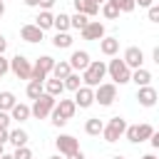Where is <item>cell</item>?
Returning a JSON list of instances; mask_svg holds the SVG:
<instances>
[{"label": "cell", "instance_id": "1", "mask_svg": "<svg viewBox=\"0 0 159 159\" xmlns=\"http://www.w3.org/2000/svg\"><path fill=\"white\" fill-rule=\"evenodd\" d=\"M82 84L84 87H99L102 84V80L107 77V62H102V60H92L89 65H87V70H82Z\"/></svg>", "mask_w": 159, "mask_h": 159}, {"label": "cell", "instance_id": "2", "mask_svg": "<svg viewBox=\"0 0 159 159\" xmlns=\"http://www.w3.org/2000/svg\"><path fill=\"white\" fill-rule=\"evenodd\" d=\"M107 75H109L112 84H127V82H129V77H132V70L124 65V60L114 57V60H109V62H107Z\"/></svg>", "mask_w": 159, "mask_h": 159}, {"label": "cell", "instance_id": "3", "mask_svg": "<svg viewBox=\"0 0 159 159\" xmlns=\"http://www.w3.org/2000/svg\"><path fill=\"white\" fill-rule=\"evenodd\" d=\"M55 104H57V99H55V97H50V94H40L37 99H32L30 117H35V119H47V117H50V112L55 109Z\"/></svg>", "mask_w": 159, "mask_h": 159}, {"label": "cell", "instance_id": "4", "mask_svg": "<svg viewBox=\"0 0 159 159\" xmlns=\"http://www.w3.org/2000/svg\"><path fill=\"white\" fill-rule=\"evenodd\" d=\"M124 129H127V119H124V117H112V119L104 124L102 137H104V142L114 144L119 137H124Z\"/></svg>", "mask_w": 159, "mask_h": 159}, {"label": "cell", "instance_id": "5", "mask_svg": "<svg viewBox=\"0 0 159 159\" xmlns=\"http://www.w3.org/2000/svg\"><path fill=\"white\" fill-rule=\"evenodd\" d=\"M52 67H55V60H52L50 55H42V57H37V62L32 65V72H30V80H35V82H45V80L50 77V72H52Z\"/></svg>", "mask_w": 159, "mask_h": 159}, {"label": "cell", "instance_id": "6", "mask_svg": "<svg viewBox=\"0 0 159 159\" xmlns=\"http://www.w3.org/2000/svg\"><path fill=\"white\" fill-rule=\"evenodd\" d=\"M114 99H117V84L102 82L99 87H94V102H97L99 107H109Z\"/></svg>", "mask_w": 159, "mask_h": 159}, {"label": "cell", "instance_id": "7", "mask_svg": "<svg viewBox=\"0 0 159 159\" xmlns=\"http://www.w3.org/2000/svg\"><path fill=\"white\" fill-rule=\"evenodd\" d=\"M10 72L17 77V80H30V72H32V65L25 55H15L10 60Z\"/></svg>", "mask_w": 159, "mask_h": 159}, {"label": "cell", "instance_id": "8", "mask_svg": "<svg viewBox=\"0 0 159 159\" xmlns=\"http://www.w3.org/2000/svg\"><path fill=\"white\" fill-rule=\"evenodd\" d=\"M55 147H57L60 157H70V154L80 152V142H77L72 134H60V137L55 139Z\"/></svg>", "mask_w": 159, "mask_h": 159}, {"label": "cell", "instance_id": "9", "mask_svg": "<svg viewBox=\"0 0 159 159\" xmlns=\"http://www.w3.org/2000/svg\"><path fill=\"white\" fill-rule=\"evenodd\" d=\"M122 60H124V65L129 67V70H139V67H144V52H142V47H127L124 50V55H122Z\"/></svg>", "mask_w": 159, "mask_h": 159}, {"label": "cell", "instance_id": "10", "mask_svg": "<svg viewBox=\"0 0 159 159\" xmlns=\"http://www.w3.org/2000/svg\"><path fill=\"white\" fill-rule=\"evenodd\" d=\"M80 35H82V40H102L104 37V25L99 22V20H89L82 30H80Z\"/></svg>", "mask_w": 159, "mask_h": 159}, {"label": "cell", "instance_id": "11", "mask_svg": "<svg viewBox=\"0 0 159 159\" xmlns=\"http://www.w3.org/2000/svg\"><path fill=\"white\" fill-rule=\"evenodd\" d=\"M67 62H70L72 72H82V70H87V65H89L92 60H89V52H87V50H75Z\"/></svg>", "mask_w": 159, "mask_h": 159}, {"label": "cell", "instance_id": "12", "mask_svg": "<svg viewBox=\"0 0 159 159\" xmlns=\"http://www.w3.org/2000/svg\"><path fill=\"white\" fill-rule=\"evenodd\" d=\"M75 104H77L80 109H89V107L94 104V89L82 84V87L75 92Z\"/></svg>", "mask_w": 159, "mask_h": 159}, {"label": "cell", "instance_id": "13", "mask_svg": "<svg viewBox=\"0 0 159 159\" xmlns=\"http://www.w3.org/2000/svg\"><path fill=\"white\" fill-rule=\"evenodd\" d=\"M157 89L152 87V84H147V87H137V99H139V104L142 107H154L157 104Z\"/></svg>", "mask_w": 159, "mask_h": 159}, {"label": "cell", "instance_id": "14", "mask_svg": "<svg viewBox=\"0 0 159 159\" xmlns=\"http://www.w3.org/2000/svg\"><path fill=\"white\" fill-rule=\"evenodd\" d=\"M55 114H60L62 119H72L75 117V112H77V104H75V99H62L60 97V102L55 104V109H52Z\"/></svg>", "mask_w": 159, "mask_h": 159}, {"label": "cell", "instance_id": "15", "mask_svg": "<svg viewBox=\"0 0 159 159\" xmlns=\"http://www.w3.org/2000/svg\"><path fill=\"white\" fill-rule=\"evenodd\" d=\"M72 5H75V12H82L87 17H94L99 12V5L94 0H72Z\"/></svg>", "mask_w": 159, "mask_h": 159}, {"label": "cell", "instance_id": "16", "mask_svg": "<svg viewBox=\"0 0 159 159\" xmlns=\"http://www.w3.org/2000/svg\"><path fill=\"white\" fill-rule=\"evenodd\" d=\"M42 30L40 27H35V25H22L20 27V37L25 40V42H42Z\"/></svg>", "mask_w": 159, "mask_h": 159}, {"label": "cell", "instance_id": "17", "mask_svg": "<svg viewBox=\"0 0 159 159\" xmlns=\"http://www.w3.org/2000/svg\"><path fill=\"white\" fill-rule=\"evenodd\" d=\"M99 52H102V55H107V57H114V55L119 52V40H117V37H107V35H104V37L99 40Z\"/></svg>", "mask_w": 159, "mask_h": 159}, {"label": "cell", "instance_id": "18", "mask_svg": "<svg viewBox=\"0 0 159 159\" xmlns=\"http://www.w3.org/2000/svg\"><path fill=\"white\" fill-rule=\"evenodd\" d=\"M45 94H50V97H62V92H65V84H62V80H55V77H47L45 80Z\"/></svg>", "mask_w": 159, "mask_h": 159}, {"label": "cell", "instance_id": "19", "mask_svg": "<svg viewBox=\"0 0 159 159\" xmlns=\"http://www.w3.org/2000/svg\"><path fill=\"white\" fill-rule=\"evenodd\" d=\"M7 114H10V119H12V122H20V124H22V122H27V119H30V107H27V104H22V102H17Z\"/></svg>", "mask_w": 159, "mask_h": 159}, {"label": "cell", "instance_id": "20", "mask_svg": "<svg viewBox=\"0 0 159 159\" xmlns=\"http://www.w3.org/2000/svg\"><path fill=\"white\" fill-rule=\"evenodd\" d=\"M129 82H134L137 87H147V84L152 82V72H149V70H144V67H139V70H132V77H129Z\"/></svg>", "mask_w": 159, "mask_h": 159}, {"label": "cell", "instance_id": "21", "mask_svg": "<svg viewBox=\"0 0 159 159\" xmlns=\"http://www.w3.org/2000/svg\"><path fill=\"white\" fill-rule=\"evenodd\" d=\"M27 139H30L27 132L20 129V127H17V129H10V134H7V142H10L15 149H17V147H27Z\"/></svg>", "mask_w": 159, "mask_h": 159}, {"label": "cell", "instance_id": "22", "mask_svg": "<svg viewBox=\"0 0 159 159\" xmlns=\"http://www.w3.org/2000/svg\"><path fill=\"white\" fill-rule=\"evenodd\" d=\"M52 20H55V15H52L50 10H40L32 25H35V27H40V30L45 32V30H50V27H52Z\"/></svg>", "mask_w": 159, "mask_h": 159}, {"label": "cell", "instance_id": "23", "mask_svg": "<svg viewBox=\"0 0 159 159\" xmlns=\"http://www.w3.org/2000/svg\"><path fill=\"white\" fill-rule=\"evenodd\" d=\"M102 129H104V122H102L99 117H89V119L84 122V132H87L89 137H99Z\"/></svg>", "mask_w": 159, "mask_h": 159}, {"label": "cell", "instance_id": "24", "mask_svg": "<svg viewBox=\"0 0 159 159\" xmlns=\"http://www.w3.org/2000/svg\"><path fill=\"white\" fill-rule=\"evenodd\" d=\"M72 42H75V40H72V35H70V32H57V35L52 37V45H55L57 50H70V47H72Z\"/></svg>", "mask_w": 159, "mask_h": 159}, {"label": "cell", "instance_id": "25", "mask_svg": "<svg viewBox=\"0 0 159 159\" xmlns=\"http://www.w3.org/2000/svg\"><path fill=\"white\" fill-rule=\"evenodd\" d=\"M70 72H72L70 62H67V60H60V62H55V67H52V72H50V75H52L55 80H65Z\"/></svg>", "mask_w": 159, "mask_h": 159}, {"label": "cell", "instance_id": "26", "mask_svg": "<svg viewBox=\"0 0 159 159\" xmlns=\"http://www.w3.org/2000/svg\"><path fill=\"white\" fill-rule=\"evenodd\" d=\"M15 104H17L15 94H12L10 89H2V92H0V112H10Z\"/></svg>", "mask_w": 159, "mask_h": 159}, {"label": "cell", "instance_id": "27", "mask_svg": "<svg viewBox=\"0 0 159 159\" xmlns=\"http://www.w3.org/2000/svg\"><path fill=\"white\" fill-rule=\"evenodd\" d=\"M62 84H65V89H70V92H77V89L82 87V77H80V72H70V75L62 80Z\"/></svg>", "mask_w": 159, "mask_h": 159}, {"label": "cell", "instance_id": "28", "mask_svg": "<svg viewBox=\"0 0 159 159\" xmlns=\"http://www.w3.org/2000/svg\"><path fill=\"white\" fill-rule=\"evenodd\" d=\"M52 27H55L57 32H67V30H70V15H65V12L55 15V20H52Z\"/></svg>", "mask_w": 159, "mask_h": 159}, {"label": "cell", "instance_id": "29", "mask_svg": "<svg viewBox=\"0 0 159 159\" xmlns=\"http://www.w3.org/2000/svg\"><path fill=\"white\" fill-rule=\"evenodd\" d=\"M42 84H45V82H35V80H30V82H27V89H25L27 97H30V99H37L40 94H45V87H42Z\"/></svg>", "mask_w": 159, "mask_h": 159}, {"label": "cell", "instance_id": "30", "mask_svg": "<svg viewBox=\"0 0 159 159\" xmlns=\"http://www.w3.org/2000/svg\"><path fill=\"white\" fill-rule=\"evenodd\" d=\"M87 22H89V17H87V15H82V12L70 15V27H75V30H82Z\"/></svg>", "mask_w": 159, "mask_h": 159}, {"label": "cell", "instance_id": "31", "mask_svg": "<svg viewBox=\"0 0 159 159\" xmlns=\"http://www.w3.org/2000/svg\"><path fill=\"white\" fill-rule=\"evenodd\" d=\"M152 134H154L152 124H137V142H147Z\"/></svg>", "mask_w": 159, "mask_h": 159}, {"label": "cell", "instance_id": "32", "mask_svg": "<svg viewBox=\"0 0 159 159\" xmlns=\"http://www.w3.org/2000/svg\"><path fill=\"white\" fill-rule=\"evenodd\" d=\"M102 15H104L107 20H117V17H119V10H117V5H112V2L107 0V2L102 5Z\"/></svg>", "mask_w": 159, "mask_h": 159}, {"label": "cell", "instance_id": "33", "mask_svg": "<svg viewBox=\"0 0 159 159\" xmlns=\"http://www.w3.org/2000/svg\"><path fill=\"white\" fill-rule=\"evenodd\" d=\"M112 5H117V10L119 12H132L137 5H134V0H109Z\"/></svg>", "mask_w": 159, "mask_h": 159}, {"label": "cell", "instance_id": "34", "mask_svg": "<svg viewBox=\"0 0 159 159\" xmlns=\"http://www.w3.org/2000/svg\"><path fill=\"white\" fill-rule=\"evenodd\" d=\"M12 159H32V149L30 147H17L12 152Z\"/></svg>", "mask_w": 159, "mask_h": 159}, {"label": "cell", "instance_id": "35", "mask_svg": "<svg viewBox=\"0 0 159 159\" xmlns=\"http://www.w3.org/2000/svg\"><path fill=\"white\" fill-rule=\"evenodd\" d=\"M7 72H10V60H7L5 55H0V80H2Z\"/></svg>", "mask_w": 159, "mask_h": 159}, {"label": "cell", "instance_id": "36", "mask_svg": "<svg viewBox=\"0 0 159 159\" xmlns=\"http://www.w3.org/2000/svg\"><path fill=\"white\" fill-rule=\"evenodd\" d=\"M10 122H12L10 114L7 112H0V129H10Z\"/></svg>", "mask_w": 159, "mask_h": 159}, {"label": "cell", "instance_id": "37", "mask_svg": "<svg viewBox=\"0 0 159 159\" xmlns=\"http://www.w3.org/2000/svg\"><path fill=\"white\" fill-rule=\"evenodd\" d=\"M149 10V20L152 22H159V5H152V7H147Z\"/></svg>", "mask_w": 159, "mask_h": 159}, {"label": "cell", "instance_id": "38", "mask_svg": "<svg viewBox=\"0 0 159 159\" xmlns=\"http://www.w3.org/2000/svg\"><path fill=\"white\" fill-rule=\"evenodd\" d=\"M52 5H55V0H37V7L40 10H50Z\"/></svg>", "mask_w": 159, "mask_h": 159}, {"label": "cell", "instance_id": "39", "mask_svg": "<svg viewBox=\"0 0 159 159\" xmlns=\"http://www.w3.org/2000/svg\"><path fill=\"white\" fill-rule=\"evenodd\" d=\"M134 5H139V7H152L154 0H134Z\"/></svg>", "mask_w": 159, "mask_h": 159}, {"label": "cell", "instance_id": "40", "mask_svg": "<svg viewBox=\"0 0 159 159\" xmlns=\"http://www.w3.org/2000/svg\"><path fill=\"white\" fill-rule=\"evenodd\" d=\"M149 142H152V147L157 149V147H159V132H154V134L149 137Z\"/></svg>", "mask_w": 159, "mask_h": 159}, {"label": "cell", "instance_id": "41", "mask_svg": "<svg viewBox=\"0 0 159 159\" xmlns=\"http://www.w3.org/2000/svg\"><path fill=\"white\" fill-rule=\"evenodd\" d=\"M7 134L10 129H0V144H7Z\"/></svg>", "mask_w": 159, "mask_h": 159}, {"label": "cell", "instance_id": "42", "mask_svg": "<svg viewBox=\"0 0 159 159\" xmlns=\"http://www.w3.org/2000/svg\"><path fill=\"white\" fill-rule=\"evenodd\" d=\"M5 50H7V40L0 35V55H5Z\"/></svg>", "mask_w": 159, "mask_h": 159}, {"label": "cell", "instance_id": "43", "mask_svg": "<svg viewBox=\"0 0 159 159\" xmlns=\"http://www.w3.org/2000/svg\"><path fill=\"white\" fill-rule=\"evenodd\" d=\"M65 159H87V157H84L82 149H80V152H75V154H70V157H65Z\"/></svg>", "mask_w": 159, "mask_h": 159}, {"label": "cell", "instance_id": "44", "mask_svg": "<svg viewBox=\"0 0 159 159\" xmlns=\"http://www.w3.org/2000/svg\"><path fill=\"white\" fill-rule=\"evenodd\" d=\"M152 60L159 65V47H154V50H152Z\"/></svg>", "mask_w": 159, "mask_h": 159}, {"label": "cell", "instance_id": "45", "mask_svg": "<svg viewBox=\"0 0 159 159\" xmlns=\"http://www.w3.org/2000/svg\"><path fill=\"white\" fill-rule=\"evenodd\" d=\"M25 5L27 7H37V0H25Z\"/></svg>", "mask_w": 159, "mask_h": 159}, {"label": "cell", "instance_id": "46", "mask_svg": "<svg viewBox=\"0 0 159 159\" xmlns=\"http://www.w3.org/2000/svg\"><path fill=\"white\" fill-rule=\"evenodd\" d=\"M2 15H5V2L0 0V17H2Z\"/></svg>", "mask_w": 159, "mask_h": 159}, {"label": "cell", "instance_id": "47", "mask_svg": "<svg viewBox=\"0 0 159 159\" xmlns=\"http://www.w3.org/2000/svg\"><path fill=\"white\" fill-rule=\"evenodd\" d=\"M0 159H12V154H0Z\"/></svg>", "mask_w": 159, "mask_h": 159}, {"label": "cell", "instance_id": "48", "mask_svg": "<svg viewBox=\"0 0 159 159\" xmlns=\"http://www.w3.org/2000/svg\"><path fill=\"white\" fill-rule=\"evenodd\" d=\"M142 159H157V157H154V154H144Z\"/></svg>", "mask_w": 159, "mask_h": 159}, {"label": "cell", "instance_id": "49", "mask_svg": "<svg viewBox=\"0 0 159 159\" xmlns=\"http://www.w3.org/2000/svg\"><path fill=\"white\" fill-rule=\"evenodd\" d=\"M0 154H5V144H0Z\"/></svg>", "mask_w": 159, "mask_h": 159}, {"label": "cell", "instance_id": "50", "mask_svg": "<svg viewBox=\"0 0 159 159\" xmlns=\"http://www.w3.org/2000/svg\"><path fill=\"white\" fill-rule=\"evenodd\" d=\"M94 2H97V5H104V2H107V0H94Z\"/></svg>", "mask_w": 159, "mask_h": 159}, {"label": "cell", "instance_id": "51", "mask_svg": "<svg viewBox=\"0 0 159 159\" xmlns=\"http://www.w3.org/2000/svg\"><path fill=\"white\" fill-rule=\"evenodd\" d=\"M50 159H62V157H60V154H55V157H50Z\"/></svg>", "mask_w": 159, "mask_h": 159}, {"label": "cell", "instance_id": "52", "mask_svg": "<svg viewBox=\"0 0 159 159\" xmlns=\"http://www.w3.org/2000/svg\"><path fill=\"white\" fill-rule=\"evenodd\" d=\"M112 159H124V157H119V154H114V157H112Z\"/></svg>", "mask_w": 159, "mask_h": 159}, {"label": "cell", "instance_id": "53", "mask_svg": "<svg viewBox=\"0 0 159 159\" xmlns=\"http://www.w3.org/2000/svg\"><path fill=\"white\" fill-rule=\"evenodd\" d=\"M2 2H5V0H2Z\"/></svg>", "mask_w": 159, "mask_h": 159}]
</instances>
